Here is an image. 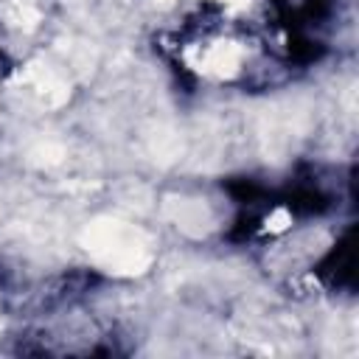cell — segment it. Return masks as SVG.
Segmentation results:
<instances>
[{
	"instance_id": "6da1fadb",
	"label": "cell",
	"mask_w": 359,
	"mask_h": 359,
	"mask_svg": "<svg viewBox=\"0 0 359 359\" xmlns=\"http://www.w3.org/2000/svg\"><path fill=\"white\" fill-rule=\"evenodd\" d=\"M353 230H348L334 247L331 252L323 258V264L317 266V275L328 283V286H348L353 289Z\"/></svg>"
}]
</instances>
